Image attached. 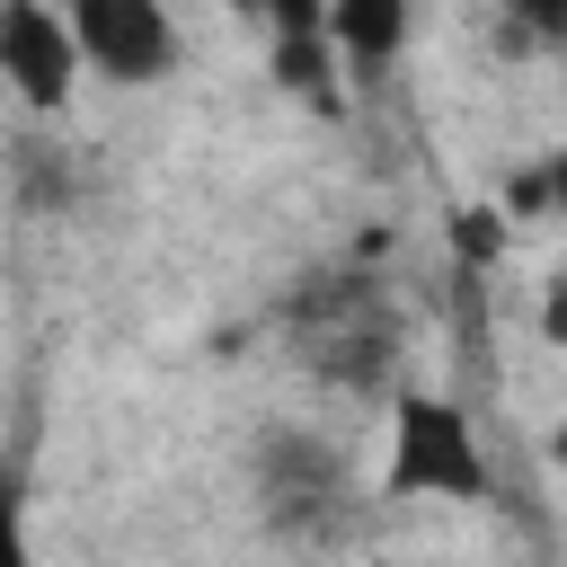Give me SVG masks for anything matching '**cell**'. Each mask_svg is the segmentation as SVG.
<instances>
[{
	"instance_id": "cell-4",
	"label": "cell",
	"mask_w": 567,
	"mask_h": 567,
	"mask_svg": "<svg viewBox=\"0 0 567 567\" xmlns=\"http://www.w3.org/2000/svg\"><path fill=\"white\" fill-rule=\"evenodd\" d=\"M319 35H328L346 62H381V53H399V44H408V18H399L390 0H346V9H328V18H319Z\"/></svg>"
},
{
	"instance_id": "cell-3",
	"label": "cell",
	"mask_w": 567,
	"mask_h": 567,
	"mask_svg": "<svg viewBox=\"0 0 567 567\" xmlns=\"http://www.w3.org/2000/svg\"><path fill=\"white\" fill-rule=\"evenodd\" d=\"M0 80H9L35 115L71 106V80H80L71 18H62V9H35V0H9V9H0Z\"/></svg>"
},
{
	"instance_id": "cell-8",
	"label": "cell",
	"mask_w": 567,
	"mask_h": 567,
	"mask_svg": "<svg viewBox=\"0 0 567 567\" xmlns=\"http://www.w3.org/2000/svg\"><path fill=\"white\" fill-rule=\"evenodd\" d=\"M540 337L567 346V275H549V292H540Z\"/></svg>"
},
{
	"instance_id": "cell-6",
	"label": "cell",
	"mask_w": 567,
	"mask_h": 567,
	"mask_svg": "<svg viewBox=\"0 0 567 567\" xmlns=\"http://www.w3.org/2000/svg\"><path fill=\"white\" fill-rule=\"evenodd\" d=\"M452 248H461L470 266H496V257H505V213H496V204H470V213L452 221Z\"/></svg>"
},
{
	"instance_id": "cell-5",
	"label": "cell",
	"mask_w": 567,
	"mask_h": 567,
	"mask_svg": "<svg viewBox=\"0 0 567 567\" xmlns=\"http://www.w3.org/2000/svg\"><path fill=\"white\" fill-rule=\"evenodd\" d=\"M505 213H567V151H549L532 177L505 186Z\"/></svg>"
},
{
	"instance_id": "cell-1",
	"label": "cell",
	"mask_w": 567,
	"mask_h": 567,
	"mask_svg": "<svg viewBox=\"0 0 567 567\" xmlns=\"http://www.w3.org/2000/svg\"><path fill=\"white\" fill-rule=\"evenodd\" d=\"M390 496H478L487 487V461H478V434L452 399L434 390H399L390 399Z\"/></svg>"
},
{
	"instance_id": "cell-2",
	"label": "cell",
	"mask_w": 567,
	"mask_h": 567,
	"mask_svg": "<svg viewBox=\"0 0 567 567\" xmlns=\"http://www.w3.org/2000/svg\"><path fill=\"white\" fill-rule=\"evenodd\" d=\"M71 44H80V71H106V80H159L177 62V18L159 0H71Z\"/></svg>"
},
{
	"instance_id": "cell-7",
	"label": "cell",
	"mask_w": 567,
	"mask_h": 567,
	"mask_svg": "<svg viewBox=\"0 0 567 567\" xmlns=\"http://www.w3.org/2000/svg\"><path fill=\"white\" fill-rule=\"evenodd\" d=\"M0 567H35V558H27V514H18V478H0Z\"/></svg>"
},
{
	"instance_id": "cell-9",
	"label": "cell",
	"mask_w": 567,
	"mask_h": 567,
	"mask_svg": "<svg viewBox=\"0 0 567 567\" xmlns=\"http://www.w3.org/2000/svg\"><path fill=\"white\" fill-rule=\"evenodd\" d=\"M558 470H567V434H558Z\"/></svg>"
}]
</instances>
